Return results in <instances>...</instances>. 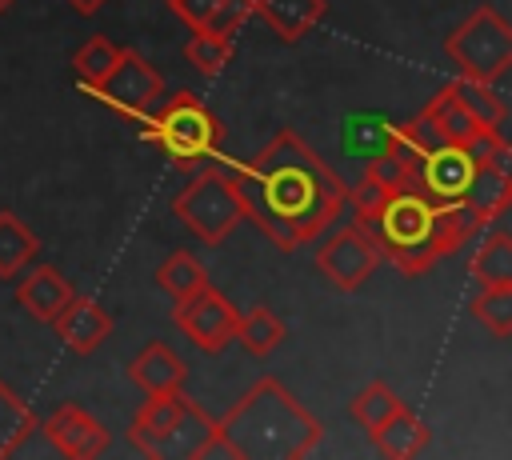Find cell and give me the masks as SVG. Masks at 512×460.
<instances>
[{"mask_svg":"<svg viewBox=\"0 0 512 460\" xmlns=\"http://www.w3.org/2000/svg\"><path fill=\"white\" fill-rule=\"evenodd\" d=\"M232 176L244 200V220H252L280 252L320 236L348 208V184L292 128H280Z\"/></svg>","mask_w":512,"mask_h":460,"instance_id":"cell-1","label":"cell"},{"mask_svg":"<svg viewBox=\"0 0 512 460\" xmlns=\"http://www.w3.org/2000/svg\"><path fill=\"white\" fill-rule=\"evenodd\" d=\"M320 436V420L276 376H260L224 412V420H216V432L204 444L200 460H300L320 444Z\"/></svg>","mask_w":512,"mask_h":460,"instance_id":"cell-2","label":"cell"},{"mask_svg":"<svg viewBox=\"0 0 512 460\" xmlns=\"http://www.w3.org/2000/svg\"><path fill=\"white\" fill-rule=\"evenodd\" d=\"M436 212H440V204L432 196H424L420 188L392 192L376 208L368 232L384 248V260H392L404 276H424L440 260V248H436Z\"/></svg>","mask_w":512,"mask_h":460,"instance_id":"cell-3","label":"cell"},{"mask_svg":"<svg viewBox=\"0 0 512 460\" xmlns=\"http://www.w3.org/2000/svg\"><path fill=\"white\" fill-rule=\"evenodd\" d=\"M212 432H216V420L200 404H192L184 392L148 396L128 424L132 444L152 460H200Z\"/></svg>","mask_w":512,"mask_h":460,"instance_id":"cell-4","label":"cell"},{"mask_svg":"<svg viewBox=\"0 0 512 460\" xmlns=\"http://www.w3.org/2000/svg\"><path fill=\"white\" fill-rule=\"evenodd\" d=\"M148 136L180 164V168H196L212 156H220V140L224 128L216 120V112L196 100L192 92H172L164 104L156 100L148 108Z\"/></svg>","mask_w":512,"mask_h":460,"instance_id":"cell-5","label":"cell"},{"mask_svg":"<svg viewBox=\"0 0 512 460\" xmlns=\"http://www.w3.org/2000/svg\"><path fill=\"white\" fill-rule=\"evenodd\" d=\"M444 52L460 68V76L492 84L512 68V24L492 4H480L444 36Z\"/></svg>","mask_w":512,"mask_h":460,"instance_id":"cell-6","label":"cell"},{"mask_svg":"<svg viewBox=\"0 0 512 460\" xmlns=\"http://www.w3.org/2000/svg\"><path fill=\"white\" fill-rule=\"evenodd\" d=\"M176 220L200 240V244H220L240 220H244V200L236 188V176L224 168H204L196 172L184 192L172 200Z\"/></svg>","mask_w":512,"mask_h":460,"instance_id":"cell-7","label":"cell"},{"mask_svg":"<svg viewBox=\"0 0 512 460\" xmlns=\"http://www.w3.org/2000/svg\"><path fill=\"white\" fill-rule=\"evenodd\" d=\"M236 320H240L236 304L220 288H212V280L200 284L196 292L180 296L176 308H172V324L208 356L224 352L236 340Z\"/></svg>","mask_w":512,"mask_h":460,"instance_id":"cell-8","label":"cell"},{"mask_svg":"<svg viewBox=\"0 0 512 460\" xmlns=\"http://www.w3.org/2000/svg\"><path fill=\"white\" fill-rule=\"evenodd\" d=\"M384 260V248L376 244V236L364 228V224H344L336 228L320 248H316V268L344 292L360 288Z\"/></svg>","mask_w":512,"mask_h":460,"instance_id":"cell-9","label":"cell"},{"mask_svg":"<svg viewBox=\"0 0 512 460\" xmlns=\"http://www.w3.org/2000/svg\"><path fill=\"white\" fill-rule=\"evenodd\" d=\"M96 96H104L112 108H120L124 116H144L160 96H164V80L160 72L132 48H120L112 72L92 88Z\"/></svg>","mask_w":512,"mask_h":460,"instance_id":"cell-10","label":"cell"},{"mask_svg":"<svg viewBox=\"0 0 512 460\" xmlns=\"http://www.w3.org/2000/svg\"><path fill=\"white\" fill-rule=\"evenodd\" d=\"M40 432L48 436V444L72 460H92V456H104L108 452V428L84 412L80 404H60L48 412V420L40 424Z\"/></svg>","mask_w":512,"mask_h":460,"instance_id":"cell-11","label":"cell"},{"mask_svg":"<svg viewBox=\"0 0 512 460\" xmlns=\"http://www.w3.org/2000/svg\"><path fill=\"white\" fill-rule=\"evenodd\" d=\"M472 160L460 144H432L424 156H420V168H416V184L424 196H432L436 204H456L464 200L468 192V180H472Z\"/></svg>","mask_w":512,"mask_h":460,"instance_id":"cell-12","label":"cell"},{"mask_svg":"<svg viewBox=\"0 0 512 460\" xmlns=\"http://www.w3.org/2000/svg\"><path fill=\"white\" fill-rule=\"evenodd\" d=\"M48 324H52V332L60 336V344H68V348L80 352V356L96 352V348L112 336V316H108L104 304H96L92 296H72Z\"/></svg>","mask_w":512,"mask_h":460,"instance_id":"cell-13","label":"cell"},{"mask_svg":"<svg viewBox=\"0 0 512 460\" xmlns=\"http://www.w3.org/2000/svg\"><path fill=\"white\" fill-rule=\"evenodd\" d=\"M72 296H76V288H72V280H68L56 264H36V268L16 284V304H20L32 320H40V324H48Z\"/></svg>","mask_w":512,"mask_h":460,"instance_id":"cell-14","label":"cell"},{"mask_svg":"<svg viewBox=\"0 0 512 460\" xmlns=\"http://www.w3.org/2000/svg\"><path fill=\"white\" fill-rule=\"evenodd\" d=\"M168 12L188 24V32H216L236 36L252 16V0H164Z\"/></svg>","mask_w":512,"mask_h":460,"instance_id":"cell-15","label":"cell"},{"mask_svg":"<svg viewBox=\"0 0 512 460\" xmlns=\"http://www.w3.org/2000/svg\"><path fill=\"white\" fill-rule=\"evenodd\" d=\"M128 376L148 392V396H160V392H180L184 388V376H188V364L176 356L172 344L164 340H148L136 360L128 364Z\"/></svg>","mask_w":512,"mask_h":460,"instance_id":"cell-16","label":"cell"},{"mask_svg":"<svg viewBox=\"0 0 512 460\" xmlns=\"http://www.w3.org/2000/svg\"><path fill=\"white\" fill-rule=\"evenodd\" d=\"M512 200V172L508 168H496V164H476L472 168V180H468V192H464V208L472 216L476 228L492 224Z\"/></svg>","mask_w":512,"mask_h":460,"instance_id":"cell-17","label":"cell"},{"mask_svg":"<svg viewBox=\"0 0 512 460\" xmlns=\"http://www.w3.org/2000/svg\"><path fill=\"white\" fill-rule=\"evenodd\" d=\"M340 148L352 160H376L396 148V124L384 112H352L340 124Z\"/></svg>","mask_w":512,"mask_h":460,"instance_id":"cell-18","label":"cell"},{"mask_svg":"<svg viewBox=\"0 0 512 460\" xmlns=\"http://www.w3.org/2000/svg\"><path fill=\"white\" fill-rule=\"evenodd\" d=\"M372 436V444H376V452L380 456H392V460H408V456H420L424 448H428V440H432V432H428V424L416 416V412H408L404 404L380 424V428H372L368 432Z\"/></svg>","mask_w":512,"mask_h":460,"instance_id":"cell-19","label":"cell"},{"mask_svg":"<svg viewBox=\"0 0 512 460\" xmlns=\"http://www.w3.org/2000/svg\"><path fill=\"white\" fill-rule=\"evenodd\" d=\"M252 12L280 40H300L308 28L320 24V16L328 12V0H252Z\"/></svg>","mask_w":512,"mask_h":460,"instance_id":"cell-20","label":"cell"},{"mask_svg":"<svg viewBox=\"0 0 512 460\" xmlns=\"http://www.w3.org/2000/svg\"><path fill=\"white\" fill-rule=\"evenodd\" d=\"M416 116L424 120V128H428L440 144H464V140L480 128V124L468 116V108L452 96V88H448V84H444V88H440V92H436V96H432Z\"/></svg>","mask_w":512,"mask_h":460,"instance_id":"cell-21","label":"cell"},{"mask_svg":"<svg viewBox=\"0 0 512 460\" xmlns=\"http://www.w3.org/2000/svg\"><path fill=\"white\" fill-rule=\"evenodd\" d=\"M40 252L36 232L8 208H0V280L24 272L32 264V256Z\"/></svg>","mask_w":512,"mask_h":460,"instance_id":"cell-22","label":"cell"},{"mask_svg":"<svg viewBox=\"0 0 512 460\" xmlns=\"http://www.w3.org/2000/svg\"><path fill=\"white\" fill-rule=\"evenodd\" d=\"M452 88V96L468 108V116L480 124V128H492V132H500V136H508V104L492 92V84H480V80H452L448 84Z\"/></svg>","mask_w":512,"mask_h":460,"instance_id":"cell-23","label":"cell"},{"mask_svg":"<svg viewBox=\"0 0 512 460\" xmlns=\"http://www.w3.org/2000/svg\"><path fill=\"white\" fill-rule=\"evenodd\" d=\"M36 428H40L36 412L0 380V460L4 456H16Z\"/></svg>","mask_w":512,"mask_h":460,"instance_id":"cell-24","label":"cell"},{"mask_svg":"<svg viewBox=\"0 0 512 460\" xmlns=\"http://www.w3.org/2000/svg\"><path fill=\"white\" fill-rule=\"evenodd\" d=\"M472 280L480 288H500V284H512V236L504 228H496L480 252L472 256Z\"/></svg>","mask_w":512,"mask_h":460,"instance_id":"cell-25","label":"cell"},{"mask_svg":"<svg viewBox=\"0 0 512 460\" xmlns=\"http://www.w3.org/2000/svg\"><path fill=\"white\" fill-rule=\"evenodd\" d=\"M236 340H240L252 356H268V352L280 348V340H284V320H280L272 308L252 304V308L240 312V320H236Z\"/></svg>","mask_w":512,"mask_h":460,"instance_id":"cell-26","label":"cell"},{"mask_svg":"<svg viewBox=\"0 0 512 460\" xmlns=\"http://www.w3.org/2000/svg\"><path fill=\"white\" fill-rule=\"evenodd\" d=\"M156 284H160L172 300H180V296L196 292L200 284H208V272H204V264H200L192 252L176 248V252H168V256H164V264L156 268Z\"/></svg>","mask_w":512,"mask_h":460,"instance_id":"cell-27","label":"cell"},{"mask_svg":"<svg viewBox=\"0 0 512 460\" xmlns=\"http://www.w3.org/2000/svg\"><path fill=\"white\" fill-rule=\"evenodd\" d=\"M404 400L384 384V380H372L368 388H360L356 396H352V404H348V416L364 428V432H372V428H380L396 408H400Z\"/></svg>","mask_w":512,"mask_h":460,"instance_id":"cell-28","label":"cell"},{"mask_svg":"<svg viewBox=\"0 0 512 460\" xmlns=\"http://www.w3.org/2000/svg\"><path fill=\"white\" fill-rule=\"evenodd\" d=\"M116 56H120V44H116V40L92 36V40H84V44L72 52V72L84 80V88H96V84L112 72Z\"/></svg>","mask_w":512,"mask_h":460,"instance_id":"cell-29","label":"cell"},{"mask_svg":"<svg viewBox=\"0 0 512 460\" xmlns=\"http://www.w3.org/2000/svg\"><path fill=\"white\" fill-rule=\"evenodd\" d=\"M472 316H476L492 336H508V332H512V284L480 288L476 300H472Z\"/></svg>","mask_w":512,"mask_h":460,"instance_id":"cell-30","label":"cell"},{"mask_svg":"<svg viewBox=\"0 0 512 460\" xmlns=\"http://www.w3.org/2000/svg\"><path fill=\"white\" fill-rule=\"evenodd\" d=\"M184 60L200 72H220L232 60V36H216V32H192L184 44Z\"/></svg>","mask_w":512,"mask_h":460,"instance_id":"cell-31","label":"cell"},{"mask_svg":"<svg viewBox=\"0 0 512 460\" xmlns=\"http://www.w3.org/2000/svg\"><path fill=\"white\" fill-rule=\"evenodd\" d=\"M76 12H84V16H96V8H104L108 0H68Z\"/></svg>","mask_w":512,"mask_h":460,"instance_id":"cell-32","label":"cell"},{"mask_svg":"<svg viewBox=\"0 0 512 460\" xmlns=\"http://www.w3.org/2000/svg\"><path fill=\"white\" fill-rule=\"evenodd\" d=\"M12 4H16V0H0V12H8V8H12Z\"/></svg>","mask_w":512,"mask_h":460,"instance_id":"cell-33","label":"cell"}]
</instances>
